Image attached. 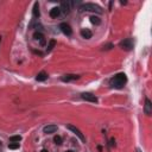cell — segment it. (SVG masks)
Returning a JSON list of instances; mask_svg holds the SVG:
<instances>
[{"mask_svg":"<svg viewBox=\"0 0 152 152\" xmlns=\"http://www.w3.org/2000/svg\"><path fill=\"white\" fill-rule=\"evenodd\" d=\"M126 81H127L126 75H125L124 73H120V74L115 75L113 78H110L109 85L112 86L113 88H118V89H120V88H123V87L125 86Z\"/></svg>","mask_w":152,"mask_h":152,"instance_id":"obj_1","label":"cell"},{"mask_svg":"<svg viewBox=\"0 0 152 152\" xmlns=\"http://www.w3.org/2000/svg\"><path fill=\"white\" fill-rule=\"evenodd\" d=\"M81 8L83 11H89V12H95V13H101L102 12V8L100 6L95 5V4H90V3H87V4H83L81 6Z\"/></svg>","mask_w":152,"mask_h":152,"instance_id":"obj_2","label":"cell"},{"mask_svg":"<svg viewBox=\"0 0 152 152\" xmlns=\"http://www.w3.org/2000/svg\"><path fill=\"white\" fill-rule=\"evenodd\" d=\"M68 128L70 130V131H72V132L80 139V140H82V141H85L86 140V138H85V136H83V133L82 132H81V131L77 128V127H75V126H73V125H69L68 126Z\"/></svg>","mask_w":152,"mask_h":152,"instance_id":"obj_3","label":"cell"},{"mask_svg":"<svg viewBox=\"0 0 152 152\" xmlns=\"http://www.w3.org/2000/svg\"><path fill=\"white\" fill-rule=\"evenodd\" d=\"M120 46L123 48V49H125V50H131L133 48V42H132V39H125V40H123V42H120Z\"/></svg>","mask_w":152,"mask_h":152,"instance_id":"obj_4","label":"cell"},{"mask_svg":"<svg viewBox=\"0 0 152 152\" xmlns=\"http://www.w3.org/2000/svg\"><path fill=\"white\" fill-rule=\"evenodd\" d=\"M81 96H82L83 100L89 101V102H97V97L95 95H93L92 93H83Z\"/></svg>","mask_w":152,"mask_h":152,"instance_id":"obj_5","label":"cell"},{"mask_svg":"<svg viewBox=\"0 0 152 152\" xmlns=\"http://www.w3.org/2000/svg\"><path fill=\"white\" fill-rule=\"evenodd\" d=\"M59 29L62 30V32L64 33V35H67V36H72V33H73V31H72V29H70V26L68 25V24H65V23H62L59 25Z\"/></svg>","mask_w":152,"mask_h":152,"instance_id":"obj_6","label":"cell"},{"mask_svg":"<svg viewBox=\"0 0 152 152\" xmlns=\"http://www.w3.org/2000/svg\"><path fill=\"white\" fill-rule=\"evenodd\" d=\"M57 131V126L56 125H48L43 128V132L46 133V134H51V133H55Z\"/></svg>","mask_w":152,"mask_h":152,"instance_id":"obj_7","label":"cell"},{"mask_svg":"<svg viewBox=\"0 0 152 152\" xmlns=\"http://www.w3.org/2000/svg\"><path fill=\"white\" fill-rule=\"evenodd\" d=\"M144 110H145V114L146 115H151L152 113V104L149 99L145 100V107H144Z\"/></svg>","mask_w":152,"mask_h":152,"instance_id":"obj_8","label":"cell"},{"mask_svg":"<svg viewBox=\"0 0 152 152\" xmlns=\"http://www.w3.org/2000/svg\"><path fill=\"white\" fill-rule=\"evenodd\" d=\"M61 10H63V12L67 14L70 12V3L69 1H62L61 4Z\"/></svg>","mask_w":152,"mask_h":152,"instance_id":"obj_9","label":"cell"},{"mask_svg":"<svg viewBox=\"0 0 152 152\" xmlns=\"http://www.w3.org/2000/svg\"><path fill=\"white\" fill-rule=\"evenodd\" d=\"M81 36H82L83 38H86V39H89V38H92V31L88 30V29H85V30L81 31Z\"/></svg>","mask_w":152,"mask_h":152,"instance_id":"obj_10","label":"cell"},{"mask_svg":"<svg viewBox=\"0 0 152 152\" xmlns=\"http://www.w3.org/2000/svg\"><path fill=\"white\" fill-rule=\"evenodd\" d=\"M61 13V8L59 7H54L51 8V11H50V16H51L52 18H57Z\"/></svg>","mask_w":152,"mask_h":152,"instance_id":"obj_11","label":"cell"},{"mask_svg":"<svg viewBox=\"0 0 152 152\" xmlns=\"http://www.w3.org/2000/svg\"><path fill=\"white\" fill-rule=\"evenodd\" d=\"M77 78H78V75H64L62 77V81H64V82H69V81L77 80Z\"/></svg>","mask_w":152,"mask_h":152,"instance_id":"obj_12","label":"cell"},{"mask_svg":"<svg viewBox=\"0 0 152 152\" xmlns=\"http://www.w3.org/2000/svg\"><path fill=\"white\" fill-rule=\"evenodd\" d=\"M46 78H48V74H46V73H44V72L39 73V74L36 76V80H37V81H45Z\"/></svg>","mask_w":152,"mask_h":152,"instance_id":"obj_13","label":"cell"},{"mask_svg":"<svg viewBox=\"0 0 152 152\" xmlns=\"http://www.w3.org/2000/svg\"><path fill=\"white\" fill-rule=\"evenodd\" d=\"M32 13H33V17H35V18L39 17V5H38V3H35V5H33V11H32Z\"/></svg>","mask_w":152,"mask_h":152,"instance_id":"obj_14","label":"cell"},{"mask_svg":"<svg viewBox=\"0 0 152 152\" xmlns=\"http://www.w3.org/2000/svg\"><path fill=\"white\" fill-rule=\"evenodd\" d=\"M90 22H92L93 24H95V25H100L101 24V19L99 17H96V16H92V17H90Z\"/></svg>","mask_w":152,"mask_h":152,"instance_id":"obj_15","label":"cell"},{"mask_svg":"<svg viewBox=\"0 0 152 152\" xmlns=\"http://www.w3.org/2000/svg\"><path fill=\"white\" fill-rule=\"evenodd\" d=\"M22 140V137L20 136H12L10 137V143H19Z\"/></svg>","mask_w":152,"mask_h":152,"instance_id":"obj_16","label":"cell"},{"mask_svg":"<svg viewBox=\"0 0 152 152\" xmlns=\"http://www.w3.org/2000/svg\"><path fill=\"white\" fill-rule=\"evenodd\" d=\"M19 147V143H10L8 144V149L10 150H17Z\"/></svg>","mask_w":152,"mask_h":152,"instance_id":"obj_17","label":"cell"},{"mask_svg":"<svg viewBox=\"0 0 152 152\" xmlns=\"http://www.w3.org/2000/svg\"><path fill=\"white\" fill-rule=\"evenodd\" d=\"M35 38L36 39H39L40 40V43H42V44H44V37H43V35L42 33H35Z\"/></svg>","mask_w":152,"mask_h":152,"instance_id":"obj_18","label":"cell"},{"mask_svg":"<svg viewBox=\"0 0 152 152\" xmlns=\"http://www.w3.org/2000/svg\"><path fill=\"white\" fill-rule=\"evenodd\" d=\"M55 44H56L55 40H50V42H49V45H48V50H51V49L55 46Z\"/></svg>","mask_w":152,"mask_h":152,"instance_id":"obj_19","label":"cell"},{"mask_svg":"<svg viewBox=\"0 0 152 152\" xmlns=\"http://www.w3.org/2000/svg\"><path fill=\"white\" fill-rule=\"evenodd\" d=\"M55 141H56V144H61V137H56Z\"/></svg>","mask_w":152,"mask_h":152,"instance_id":"obj_20","label":"cell"},{"mask_svg":"<svg viewBox=\"0 0 152 152\" xmlns=\"http://www.w3.org/2000/svg\"><path fill=\"white\" fill-rule=\"evenodd\" d=\"M40 152H48L46 150H42V151H40Z\"/></svg>","mask_w":152,"mask_h":152,"instance_id":"obj_21","label":"cell"},{"mask_svg":"<svg viewBox=\"0 0 152 152\" xmlns=\"http://www.w3.org/2000/svg\"><path fill=\"white\" fill-rule=\"evenodd\" d=\"M137 152H141V151H140V150H139V149H138V150H137Z\"/></svg>","mask_w":152,"mask_h":152,"instance_id":"obj_22","label":"cell"},{"mask_svg":"<svg viewBox=\"0 0 152 152\" xmlns=\"http://www.w3.org/2000/svg\"><path fill=\"white\" fill-rule=\"evenodd\" d=\"M0 42H1V37H0Z\"/></svg>","mask_w":152,"mask_h":152,"instance_id":"obj_23","label":"cell"},{"mask_svg":"<svg viewBox=\"0 0 152 152\" xmlns=\"http://www.w3.org/2000/svg\"><path fill=\"white\" fill-rule=\"evenodd\" d=\"M67 152H73V151H67Z\"/></svg>","mask_w":152,"mask_h":152,"instance_id":"obj_24","label":"cell"}]
</instances>
